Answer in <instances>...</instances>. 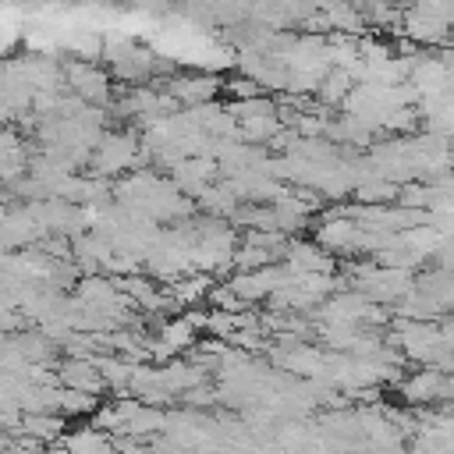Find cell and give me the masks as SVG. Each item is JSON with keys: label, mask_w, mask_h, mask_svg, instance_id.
Here are the masks:
<instances>
[{"label": "cell", "mask_w": 454, "mask_h": 454, "mask_svg": "<svg viewBox=\"0 0 454 454\" xmlns=\"http://www.w3.org/2000/svg\"><path fill=\"white\" fill-rule=\"evenodd\" d=\"M280 259H284L287 270H323V273H333V259H330L326 248L316 245V241H291V238H287Z\"/></svg>", "instance_id": "obj_6"}, {"label": "cell", "mask_w": 454, "mask_h": 454, "mask_svg": "<svg viewBox=\"0 0 454 454\" xmlns=\"http://www.w3.org/2000/svg\"><path fill=\"white\" fill-rule=\"evenodd\" d=\"M401 28H404V35H408L411 43H419V46H447V21L436 18L433 11L419 7V4L404 14Z\"/></svg>", "instance_id": "obj_5"}, {"label": "cell", "mask_w": 454, "mask_h": 454, "mask_svg": "<svg viewBox=\"0 0 454 454\" xmlns=\"http://www.w3.org/2000/svg\"><path fill=\"white\" fill-rule=\"evenodd\" d=\"M11 344L21 351L25 362H46L50 351H53V344L46 340V333H18V337H11Z\"/></svg>", "instance_id": "obj_12"}, {"label": "cell", "mask_w": 454, "mask_h": 454, "mask_svg": "<svg viewBox=\"0 0 454 454\" xmlns=\"http://www.w3.org/2000/svg\"><path fill=\"white\" fill-rule=\"evenodd\" d=\"M153 89H163L167 96H174L177 103H206V99H213L216 92H220V78L216 74H209V71H202V74H181V78H167V82H160V85H153Z\"/></svg>", "instance_id": "obj_4"}, {"label": "cell", "mask_w": 454, "mask_h": 454, "mask_svg": "<svg viewBox=\"0 0 454 454\" xmlns=\"http://www.w3.org/2000/svg\"><path fill=\"white\" fill-rule=\"evenodd\" d=\"M99 408V397L89 394V390H74V387H60L57 390V411L67 419V415H92Z\"/></svg>", "instance_id": "obj_9"}, {"label": "cell", "mask_w": 454, "mask_h": 454, "mask_svg": "<svg viewBox=\"0 0 454 454\" xmlns=\"http://www.w3.org/2000/svg\"><path fill=\"white\" fill-rule=\"evenodd\" d=\"M57 383L74 387V390H89V394H99L106 387L103 376H99V369H96V362L92 358H82V355H71L67 362H60Z\"/></svg>", "instance_id": "obj_7"}, {"label": "cell", "mask_w": 454, "mask_h": 454, "mask_svg": "<svg viewBox=\"0 0 454 454\" xmlns=\"http://www.w3.org/2000/svg\"><path fill=\"white\" fill-rule=\"evenodd\" d=\"M223 89H227V92H231L234 99H252V96H259V92H266V89H262L259 82H252L248 74H241V78H231V82H227Z\"/></svg>", "instance_id": "obj_13"}, {"label": "cell", "mask_w": 454, "mask_h": 454, "mask_svg": "<svg viewBox=\"0 0 454 454\" xmlns=\"http://www.w3.org/2000/svg\"><path fill=\"white\" fill-rule=\"evenodd\" d=\"M64 85L82 99V103H110V78L82 60H71L64 67Z\"/></svg>", "instance_id": "obj_3"}, {"label": "cell", "mask_w": 454, "mask_h": 454, "mask_svg": "<svg viewBox=\"0 0 454 454\" xmlns=\"http://www.w3.org/2000/svg\"><path fill=\"white\" fill-rule=\"evenodd\" d=\"M128 167H142L138 163V142H135V135H99L96 156H92V170L99 177H106V174H121Z\"/></svg>", "instance_id": "obj_2"}, {"label": "cell", "mask_w": 454, "mask_h": 454, "mask_svg": "<svg viewBox=\"0 0 454 454\" xmlns=\"http://www.w3.org/2000/svg\"><path fill=\"white\" fill-rule=\"evenodd\" d=\"M209 287H213V273H199V277H184V280H177V284L170 287V294H174L177 305H195V301L206 298Z\"/></svg>", "instance_id": "obj_11"}, {"label": "cell", "mask_w": 454, "mask_h": 454, "mask_svg": "<svg viewBox=\"0 0 454 454\" xmlns=\"http://www.w3.org/2000/svg\"><path fill=\"white\" fill-rule=\"evenodd\" d=\"M450 372L436 369V365H426L419 372H411L404 383H401V397L404 404H450Z\"/></svg>", "instance_id": "obj_1"}, {"label": "cell", "mask_w": 454, "mask_h": 454, "mask_svg": "<svg viewBox=\"0 0 454 454\" xmlns=\"http://www.w3.org/2000/svg\"><path fill=\"white\" fill-rule=\"evenodd\" d=\"M18 429L28 433V436H35L46 447V443H57V436L64 433V415L60 411H25V419H21Z\"/></svg>", "instance_id": "obj_8"}, {"label": "cell", "mask_w": 454, "mask_h": 454, "mask_svg": "<svg viewBox=\"0 0 454 454\" xmlns=\"http://www.w3.org/2000/svg\"><path fill=\"white\" fill-rule=\"evenodd\" d=\"M57 443L60 447H67V450H110L114 443L99 433V426H82V429H74V433H60L57 436Z\"/></svg>", "instance_id": "obj_10"}]
</instances>
